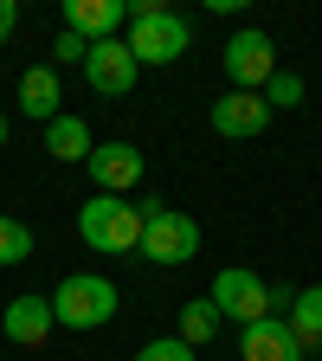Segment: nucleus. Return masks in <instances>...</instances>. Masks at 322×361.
Returning a JSON list of instances; mask_svg holds the SVG:
<instances>
[{
  "mask_svg": "<svg viewBox=\"0 0 322 361\" xmlns=\"http://www.w3.org/2000/svg\"><path fill=\"white\" fill-rule=\"evenodd\" d=\"M13 26H20V7H13V0H0V45L13 39Z\"/></svg>",
  "mask_w": 322,
  "mask_h": 361,
  "instance_id": "412c9836",
  "label": "nucleus"
},
{
  "mask_svg": "<svg viewBox=\"0 0 322 361\" xmlns=\"http://www.w3.org/2000/svg\"><path fill=\"white\" fill-rule=\"evenodd\" d=\"M110 316H116V284L97 278V271H71L52 290V323L58 329H104Z\"/></svg>",
  "mask_w": 322,
  "mask_h": 361,
  "instance_id": "7ed1b4c3",
  "label": "nucleus"
},
{
  "mask_svg": "<svg viewBox=\"0 0 322 361\" xmlns=\"http://www.w3.org/2000/svg\"><path fill=\"white\" fill-rule=\"evenodd\" d=\"M90 149H97V142H90V129L78 123V116H52V123H45V155H52V161H90Z\"/></svg>",
  "mask_w": 322,
  "mask_h": 361,
  "instance_id": "4468645a",
  "label": "nucleus"
},
{
  "mask_svg": "<svg viewBox=\"0 0 322 361\" xmlns=\"http://www.w3.org/2000/svg\"><path fill=\"white\" fill-rule=\"evenodd\" d=\"M142 219H149V207H135L123 194H90L78 207V239L90 252H135L142 245Z\"/></svg>",
  "mask_w": 322,
  "mask_h": 361,
  "instance_id": "f03ea898",
  "label": "nucleus"
},
{
  "mask_svg": "<svg viewBox=\"0 0 322 361\" xmlns=\"http://www.w3.org/2000/svg\"><path fill=\"white\" fill-rule=\"evenodd\" d=\"M26 252H32V233H26L20 219L0 213V264H26Z\"/></svg>",
  "mask_w": 322,
  "mask_h": 361,
  "instance_id": "a211bd4d",
  "label": "nucleus"
},
{
  "mask_svg": "<svg viewBox=\"0 0 322 361\" xmlns=\"http://www.w3.org/2000/svg\"><path fill=\"white\" fill-rule=\"evenodd\" d=\"M58 104H65L58 65H32V71L20 78V110H26V116H39V123H52V116H58Z\"/></svg>",
  "mask_w": 322,
  "mask_h": 361,
  "instance_id": "ddd939ff",
  "label": "nucleus"
},
{
  "mask_svg": "<svg viewBox=\"0 0 322 361\" xmlns=\"http://www.w3.org/2000/svg\"><path fill=\"white\" fill-rule=\"evenodd\" d=\"M123 45H129L135 65H174L194 45V26L180 13H168L161 0H129V39Z\"/></svg>",
  "mask_w": 322,
  "mask_h": 361,
  "instance_id": "f257e3e1",
  "label": "nucleus"
},
{
  "mask_svg": "<svg viewBox=\"0 0 322 361\" xmlns=\"http://www.w3.org/2000/svg\"><path fill=\"white\" fill-rule=\"evenodd\" d=\"M219 323H225V316L213 310V297H194V303H180V342H187V348H206V342L219 336Z\"/></svg>",
  "mask_w": 322,
  "mask_h": 361,
  "instance_id": "dca6fc26",
  "label": "nucleus"
},
{
  "mask_svg": "<svg viewBox=\"0 0 322 361\" xmlns=\"http://www.w3.org/2000/svg\"><path fill=\"white\" fill-rule=\"evenodd\" d=\"M258 97L271 104V116H278V110H290V104H303V78H297V71H271V84L258 90Z\"/></svg>",
  "mask_w": 322,
  "mask_h": 361,
  "instance_id": "f3484780",
  "label": "nucleus"
},
{
  "mask_svg": "<svg viewBox=\"0 0 322 361\" xmlns=\"http://www.w3.org/2000/svg\"><path fill=\"white\" fill-rule=\"evenodd\" d=\"M239 361H303V348H297L284 316H258V323H245V336H239Z\"/></svg>",
  "mask_w": 322,
  "mask_h": 361,
  "instance_id": "f8f14e48",
  "label": "nucleus"
},
{
  "mask_svg": "<svg viewBox=\"0 0 322 361\" xmlns=\"http://www.w3.org/2000/svg\"><path fill=\"white\" fill-rule=\"evenodd\" d=\"M271 123V104L258 97V90H225V97L213 104V129L225 135V142H245V135H264Z\"/></svg>",
  "mask_w": 322,
  "mask_h": 361,
  "instance_id": "9d476101",
  "label": "nucleus"
},
{
  "mask_svg": "<svg viewBox=\"0 0 322 361\" xmlns=\"http://www.w3.org/2000/svg\"><path fill=\"white\" fill-rule=\"evenodd\" d=\"M129 26V0H65V32H78L84 45L116 39Z\"/></svg>",
  "mask_w": 322,
  "mask_h": 361,
  "instance_id": "1a4fd4ad",
  "label": "nucleus"
},
{
  "mask_svg": "<svg viewBox=\"0 0 322 361\" xmlns=\"http://www.w3.org/2000/svg\"><path fill=\"white\" fill-rule=\"evenodd\" d=\"M84 52H90V45H84L78 32H58V39H52V65H84Z\"/></svg>",
  "mask_w": 322,
  "mask_h": 361,
  "instance_id": "aec40b11",
  "label": "nucleus"
},
{
  "mask_svg": "<svg viewBox=\"0 0 322 361\" xmlns=\"http://www.w3.org/2000/svg\"><path fill=\"white\" fill-rule=\"evenodd\" d=\"M0 149H7V116H0Z\"/></svg>",
  "mask_w": 322,
  "mask_h": 361,
  "instance_id": "4be33fe9",
  "label": "nucleus"
},
{
  "mask_svg": "<svg viewBox=\"0 0 322 361\" xmlns=\"http://www.w3.org/2000/svg\"><path fill=\"white\" fill-rule=\"evenodd\" d=\"M271 71H278V45H271V32L245 26L225 39V78H233V90H264Z\"/></svg>",
  "mask_w": 322,
  "mask_h": 361,
  "instance_id": "423d86ee",
  "label": "nucleus"
},
{
  "mask_svg": "<svg viewBox=\"0 0 322 361\" xmlns=\"http://www.w3.org/2000/svg\"><path fill=\"white\" fill-rule=\"evenodd\" d=\"M213 310L225 323H258V316H271V284L258 271H245V264H225L213 278Z\"/></svg>",
  "mask_w": 322,
  "mask_h": 361,
  "instance_id": "39448f33",
  "label": "nucleus"
},
{
  "mask_svg": "<svg viewBox=\"0 0 322 361\" xmlns=\"http://www.w3.org/2000/svg\"><path fill=\"white\" fill-rule=\"evenodd\" d=\"M135 71H142V65L129 59L123 39H97L84 52V84L97 90V97H129V90H135Z\"/></svg>",
  "mask_w": 322,
  "mask_h": 361,
  "instance_id": "0eeeda50",
  "label": "nucleus"
},
{
  "mask_svg": "<svg viewBox=\"0 0 322 361\" xmlns=\"http://www.w3.org/2000/svg\"><path fill=\"white\" fill-rule=\"evenodd\" d=\"M135 252L155 258V264H187V258H200V226L187 213H174V207H149L142 245H135Z\"/></svg>",
  "mask_w": 322,
  "mask_h": 361,
  "instance_id": "20e7f679",
  "label": "nucleus"
},
{
  "mask_svg": "<svg viewBox=\"0 0 322 361\" xmlns=\"http://www.w3.org/2000/svg\"><path fill=\"white\" fill-rule=\"evenodd\" d=\"M0 329H7L13 348H39V342H52V297H13L7 310H0Z\"/></svg>",
  "mask_w": 322,
  "mask_h": 361,
  "instance_id": "9b49d317",
  "label": "nucleus"
},
{
  "mask_svg": "<svg viewBox=\"0 0 322 361\" xmlns=\"http://www.w3.org/2000/svg\"><path fill=\"white\" fill-rule=\"evenodd\" d=\"M84 168H90V180H97V194H123L129 200V188L142 180V149L135 142H97Z\"/></svg>",
  "mask_w": 322,
  "mask_h": 361,
  "instance_id": "6e6552de",
  "label": "nucleus"
},
{
  "mask_svg": "<svg viewBox=\"0 0 322 361\" xmlns=\"http://www.w3.org/2000/svg\"><path fill=\"white\" fill-rule=\"evenodd\" d=\"M135 361H194V348L180 342V336H161V342H149V348L135 355Z\"/></svg>",
  "mask_w": 322,
  "mask_h": 361,
  "instance_id": "6ab92c4d",
  "label": "nucleus"
},
{
  "mask_svg": "<svg viewBox=\"0 0 322 361\" xmlns=\"http://www.w3.org/2000/svg\"><path fill=\"white\" fill-rule=\"evenodd\" d=\"M290 336H297V348L309 355V348H322V284H309V290H297L290 297Z\"/></svg>",
  "mask_w": 322,
  "mask_h": 361,
  "instance_id": "2eb2a0df",
  "label": "nucleus"
}]
</instances>
